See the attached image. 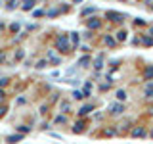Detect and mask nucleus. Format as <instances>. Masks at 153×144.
<instances>
[{
  "instance_id": "17",
  "label": "nucleus",
  "mask_w": 153,
  "mask_h": 144,
  "mask_svg": "<svg viewBox=\"0 0 153 144\" xmlns=\"http://www.w3.org/2000/svg\"><path fill=\"white\" fill-rule=\"evenodd\" d=\"M117 38H119V40H124V38H126V31H121L117 35Z\"/></svg>"
},
{
  "instance_id": "19",
  "label": "nucleus",
  "mask_w": 153,
  "mask_h": 144,
  "mask_svg": "<svg viewBox=\"0 0 153 144\" xmlns=\"http://www.w3.org/2000/svg\"><path fill=\"white\" fill-rule=\"evenodd\" d=\"M36 67H38V69H42V67H46V62H44V60H42V62H38V64H36Z\"/></svg>"
},
{
  "instance_id": "10",
  "label": "nucleus",
  "mask_w": 153,
  "mask_h": 144,
  "mask_svg": "<svg viewBox=\"0 0 153 144\" xmlns=\"http://www.w3.org/2000/svg\"><path fill=\"white\" fill-rule=\"evenodd\" d=\"M88 27H90V29L100 27V21H98V19H92V21H88Z\"/></svg>"
},
{
  "instance_id": "1",
  "label": "nucleus",
  "mask_w": 153,
  "mask_h": 144,
  "mask_svg": "<svg viewBox=\"0 0 153 144\" xmlns=\"http://www.w3.org/2000/svg\"><path fill=\"white\" fill-rule=\"evenodd\" d=\"M56 44H57V50H59V52H67V50H69V42H67V35H61L59 38H57V42H56Z\"/></svg>"
},
{
  "instance_id": "15",
  "label": "nucleus",
  "mask_w": 153,
  "mask_h": 144,
  "mask_svg": "<svg viewBox=\"0 0 153 144\" xmlns=\"http://www.w3.org/2000/svg\"><path fill=\"white\" fill-rule=\"evenodd\" d=\"M102 64H103V58L98 56V60H96V69H100V67H102Z\"/></svg>"
},
{
  "instance_id": "11",
  "label": "nucleus",
  "mask_w": 153,
  "mask_h": 144,
  "mask_svg": "<svg viewBox=\"0 0 153 144\" xmlns=\"http://www.w3.org/2000/svg\"><path fill=\"white\" fill-rule=\"evenodd\" d=\"M84 92H79V90H75V92H73V98H76V100H80V98H84Z\"/></svg>"
},
{
  "instance_id": "25",
  "label": "nucleus",
  "mask_w": 153,
  "mask_h": 144,
  "mask_svg": "<svg viewBox=\"0 0 153 144\" xmlns=\"http://www.w3.org/2000/svg\"><path fill=\"white\" fill-rule=\"evenodd\" d=\"M151 136H153V133H151Z\"/></svg>"
},
{
  "instance_id": "5",
  "label": "nucleus",
  "mask_w": 153,
  "mask_h": 144,
  "mask_svg": "<svg viewBox=\"0 0 153 144\" xmlns=\"http://www.w3.org/2000/svg\"><path fill=\"white\" fill-rule=\"evenodd\" d=\"M88 64H90V58H88V56H82V58L79 60V65H82V67H86Z\"/></svg>"
},
{
  "instance_id": "12",
  "label": "nucleus",
  "mask_w": 153,
  "mask_h": 144,
  "mask_svg": "<svg viewBox=\"0 0 153 144\" xmlns=\"http://www.w3.org/2000/svg\"><path fill=\"white\" fill-rule=\"evenodd\" d=\"M103 40H105V44H107V46H115V40H113L111 37H105Z\"/></svg>"
},
{
  "instance_id": "16",
  "label": "nucleus",
  "mask_w": 153,
  "mask_h": 144,
  "mask_svg": "<svg viewBox=\"0 0 153 144\" xmlns=\"http://www.w3.org/2000/svg\"><path fill=\"white\" fill-rule=\"evenodd\" d=\"M146 79H153V67H149V69L146 71Z\"/></svg>"
},
{
  "instance_id": "3",
  "label": "nucleus",
  "mask_w": 153,
  "mask_h": 144,
  "mask_svg": "<svg viewBox=\"0 0 153 144\" xmlns=\"http://www.w3.org/2000/svg\"><path fill=\"white\" fill-rule=\"evenodd\" d=\"M107 16H109V17H113L115 21H123V19H124V16H123V14H117V12H109Z\"/></svg>"
},
{
  "instance_id": "14",
  "label": "nucleus",
  "mask_w": 153,
  "mask_h": 144,
  "mask_svg": "<svg viewBox=\"0 0 153 144\" xmlns=\"http://www.w3.org/2000/svg\"><path fill=\"white\" fill-rule=\"evenodd\" d=\"M117 98L119 100H124V98H126V92H124V90H117Z\"/></svg>"
},
{
  "instance_id": "8",
  "label": "nucleus",
  "mask_w": 153,
  "mask_h": 144,
  "mask_svg": "<svg viewBox=\"0 0 153 144\" xmlns=\"http://www.w3.org/2000/svg\"><path fill=\"white\" fill-rule=\"evenodd\" d=\"M146 96H153V83H149L146 86Z\"/></svg>"
},
{
  "instance_id": "20",
  "label": "nucleus",
  "mask_w": 153,
  "mask_h": 144,
  "mask_svg": "<svg viewBox=\"0 0 153 144\" xmlns=\"http://www.w3.org/2000/svg\"><path fill=\"white\" fill-rule=\"evenodd\" d=\"M90 12H94V8H86L84 12H82V16H86V14H90Z\"/></svg>"
},
{
  "instance_id": "18",
  "label": "nucleus",
  "mask_w": 153,
  "mask_h": 144,
  "mask_svg": "<svg viewBox=\"0 0 153 144\" xmlns=\"http://www.w3.org/2000/svg\"><path fill=\"white\" fill-rule=\"evenodd\" d=\"M80 131H82V123H76L75 125V133H80Z\"/></svg>"
},
{
  "instance_id": "21",
  "label": "nucleus",
  "mask_w": 153,
  "mask_h": 144,
  "mask_svg": "<svg viewBox=\"0 0 153 144\" xmlns=\"http://www.w3.org/2000/svg\"><path fill=\"white\" fill-rule=\"evenodd\" d=\"M4 113H6V108H0V117H2Z\"/></svg>"
},
{
  "instance_id": "9",
  "label": "nucleus",
  "mask_w": 153,
  "mask_h": 144,
  "mask_svg": "<svg viewBox=\"0 0 153 144\" xmlns=\"http://www.w3.org/2000/svg\"><path fill=\"white\" fill-rule=\"evenodd\" d=\"M16 140H21V134H12V136H8V142H16Z\"/></svg>"
},
{
  "instance_id": "7",
  "label": "nucleus",
  "mask_w": 153,
  "mask_h": 144,
  "mask_svg": "<svg viewBox=\"0 0 153 144\" xmlns=\"http://www.w3.org/2000/svg\"><path fill=\"white\" fill-rule=\"evenodd\" d=\"M88 112H92V106H84V108H80V110H79V113H80V115H84V113H88Z\"/></svg>"
},
{
  "instance_id": "13",
  "label": "nucleus",
  "mask_w": 153,
  "mask_h": 144,
  "mask_svg": "<svg viewBox=\"0 0 153 144\" xmlns=\"http://www.w3.org/2000/svg\"><path fill=\"white\" fill-rule=\"evenodd\" d=\"M71 38H73V46L79 44V35H76V33H71Z\"/></svg>"
},
{
  "instance_id": "2",
  "label": "nucleus",
  "mask_w": 153,
  "mask_h": 144,
  "mask_svg": "<svg viewBox=\"0 0 153 144\" xmlns=\"http://www.w3.org/2000/svg\"><path fill=\"white\" fill-rule=\"evenodd\" d=\"M109 112L115 113V115H119V113L124 112V106L123 104H111V106H109Z\"/></svg>"
},
{
  "instance_id": "24",
  "label": "nucleus",
  "mask_w": 153,
  "mask_h": 144,
  "mask_svg": "<svg viewBox=\"0 0 153 144\" xmlns=\"http://www.w3.org/2000/svg\"><path fill=\"white\" fill-rule=\"evenodd\" d=\"M151 35H153V27H151Z\"/></svg>"
},
{
  "instance_id": "6",
  "label": "nucleus",
  "mask_w": 153,
  "mask_h": 144,
  "mask_svg": "<svg viewBox=\"0 0 153 144\" xmlns=\"http://www.w3.org/2000/svg\"><path fill=\"white\" fill-rule=\"evenodd\" d=\"M23 2H25L23 4V10H31L33 4H35V0H23Z\"/></svg>"
},
{
  "instance_id": "22",
  "label": "nucleus",
  "mask_w": 153,
  "mask_h": 144,
  "mask_svg": "<svg viewBox=\"0 0 153 144\" xmlns=\"http://www.w3.org/2000/svg\"><path fill=\"white\" fill-rule=\"evenodd\" d=\"M0 29H4V25H2V23H0Z\"/></svg>"
},
{
  "instance_id": "23",
  "label": "nucleus",
  "mask_w": 153,
  "mask_h": 144,
  "mask_svg": "<svg viewBox=\"0 0 153 144\" xmlns=\"http://www.w3.org/2000/svg\"><path fill=\"white\" fill-rule=\"evenodd\" d=\"M75 2H82V0H75Z\"/></svg>"
},
{
  "instance_id": "4",
  "label": "nucleus",
  "mask_w": 153,
  "mask_h": 144,
  "mask_svg": "<svg viewBox=\"0 0 153 144\" xmlns=\"http://www.w3.org/2000/svg\"><path fill=\"white\" fill-rule=\"evenodd\" d=\"M132 136H146V131L138 127V129H134V131H132Z\"/></svg>"
}]
</instances>
